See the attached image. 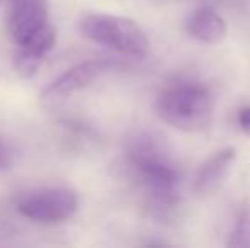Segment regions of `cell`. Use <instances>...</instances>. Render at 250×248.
Instances as JSON below:
<instances>
[{"label": "cell", "instance_id": "obj_1", "mask_svg": "<svg viewBox=\"0 0 250 248\" xmlns=\"http://www.w3.org/2000/svg\"><path fill=\"white\" fill-rule=\"evenodd\" d=\"M126 158L148 189L155 209L170 211L177 206L181 167L157 139L148 134L133 136L126 145Z\"/></svg>", "mask_w": 250, "mask_h": 248}, {"label": "cell", "instance_id": "obj_2", "mask_svg": "<svg viewBox=\"0 0 250 248\" xmlns=\"http://www.w3.org/2000/svg\"><path fill=\"white\" fill-rule=\"evenodd\" d=\"M155 109L160 119L184 133H198L211 124L214 99L199 82H174L157 97Z\"/></svg>", "mask_w": 250, "mask_h": 248}, {"label": "cell", "instance_id": "obj_3", "mask_svg": "<svg viewBox=\"0 0 250 248\" xmlns=\"http://www.w3.org/2000/svg\"><path fill=\"white\" fill-rule=\"evenodd\" d=\"M80 29L90 41L111 48L121 55L135 58H145L148 55V38L142 27L128 17L90 14L82 19Z\"/></svg>", "mask_w": 250, "mask_h": 248}, {"label": "cell", "instance_id": "obj_4", "mask_svg": "<svg viewBox=\"0 0 250 248\" xmlns=\"http://www.w3.org/2000/svg\"><path fill=\"white\" fill-rule=\"evenodd\" d=\"M79 209V197L72 189L44 187L24 192L17 199V211L27 219L56 225L70 219Z\"/></svg>", "mask_w": 250, "mask_h": 248}, {"label": "cell", "instance_id": "obj_5", "mask_svg": "<svg viewBox=\"0 0 250 248\" xmlns=\"http://www.w3.org/2000/svg\"><path fill=\"white\" fill-rule=\"evenodd\" d=\"M48 24L46 0H10L9 33L14 43H27Z\"/></svg>", "mask_w": 250, "mask_h": 248}, {"label": "cell", "instance_id": "obj_6", "mask_svg": "<svg viewBox=\"0 0 250 248\" xmlns=\"http://www.w3.org/2000/svg\"><path fill=\"white\" fill-rule=\"evenodd\" d=\"M111 66L112 63L107 60H89L80 63V65L73 66L68 72L63 73L51 85H48L46 90L41 94V97L44 100H56L72 95V94L89 87L94 80H97L101 75H104Z\"/></svg>", "mask_w": 250, "mask_h": 248}, {"label": "cell", "instance_id": "obj_7", "mask_svg": "<svg viewBox=\"0 0 250 248\" xmlns=\"http://www.w3.org/2000/svg\"><path fill=\"white\" fill-rule=\"evenodd\" d=\"M235 156H237V152L233 146H227V148L214 152L209 158L204 160L194 177V184H192L194 194L203 195V197L214 194L223 186L225 179H227L228 172L235 162Z\"/></svg>", "mask_w": 250, "mask_h": 248}, {"label": "cell", "instance_id": "obj_8", "mask_svg": "<svg viewBox=\"0 0 250 248\" xmlns=\"http://www.w3.org/2000/svg\"><path fill=\"white\" fill-rule=\"evenodd\" d=\"M56 43V33L55 29L46 24L41 31H38L27 43L21 44L19 51L14 58V66L16 72L24 78H31L38 73L40 66L43 65L44 58L53 50Z\"/></svg>", "mask_w": 250, "mask_h": 248}, {"label": "cell", "instance_id": "obj_9", "mask_svg": "<svg viewBox=\"0 0 250 248\" xmlns=\"http://www.w3.org/2000/svg\"><path fill=\"white\" fill-rule=\"evenodd\" d=\"M189 36L204 44H218L227 38V22L211 7H201L189 16L186 24Z\"/></svg>", "mask_w": 250, "mask_h": 248}, {"label": "cell", "instance_id": "obj_10", "mask_svg": "<svg viewBox=\"0 0 250 248\" xmlns=\"http://www.w3.org/2000/svg\"><path fill=\"white\" fill-rule=\"evenodd\" d=\"M228 245L233 248L250 247V199H245L238 209Z\"/></svg>", "mask_w": 250, "mask_h": 248}, {"label": "cell", "instance_id": "obj_11", "mask_svg": "<svg viewBox=\"0 0 250 248\" xmlns=\"http://www.w3.org/2000/svg\"><path fill=\"white\" fill-rule=\"evenodd\" d=\"M237 123H238L240 131L250 138V106H244V107H240V109H238Z\"/></svg>", "mask_w": 250, "mask_h": 248}, {"label": "cell", "instance_id": "obj_12", "mask_svg": "<svg viewBox=\"0 0 250 248\" xmlns=\"http://www.w3.org/2000/svg\"><path fill=\"white\" fill-rule=\"evenodd\" d=\"M7 163H9V152H7L5 145H3L2 139H0V169L5 167Z\"/></svg>", "mask_w": 250, "mask_h": 248}]
</instances>
